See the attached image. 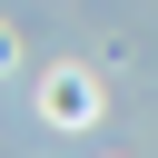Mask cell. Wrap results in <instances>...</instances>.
<instances>
[{
  "instance_id": "6da1fadb",
  "label": "cell",
  "mask_w": 158,
  "mask_h": 158,
  "mask_svg": "<svg viewBox=\"0 0 158 158\" xmlns=\"http://www.w3.org/2000/svg\"><path fill=\"white\" fill-rule=\"evenodd\" d=\"M89 109H99V99H89V79H79V69H59V79H49V118H89Z\"/></svg>"
}]
</instances>
